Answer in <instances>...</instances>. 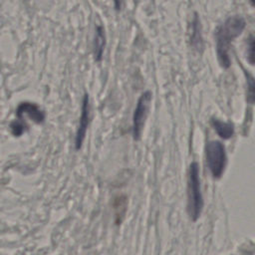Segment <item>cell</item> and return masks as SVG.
<instances>
[{
	"label": "cell",
	"mask_w": 255,
	"mask_h": 255,
	"mask_svg": "<svg viewBox=\"0 0 255 255\" xmlns=\"http://www.w3.org/2000/svg\"><path fill=\"white\" fill-rule=\"evenodd\" d=\"M245 28V20L241 16L229 17L220 25L215 33L217 58L220 66L224 69L230 67L229 49L233 39L237 38Z\"/></svg>",
	"instance_id": "obj_1"
},
{
	"label": "cell",
	"mask_w": 255,
	"mask_h": 255,
	"mask_svg": "<svg viewBox=\"0 0 255 255\" xmlns=\"http://www.w3.org/2000/svg\"><path fill=\"white\" fill-rule=\"evenodd\" d=\"M188 213L193 221L197 220L203 208V199L200 190L199 169L196 162H192L188 170Z\"/></svg>",
	"instance_id": "obj_2"
},
{
	"label": "cell",
	"mask_w": 255,
	"mask_h": 255,
	"mask_svg": "<svg viewBox=\"0 0 255 255\" xmlns=\"http://www.w3.org/2000/svg\"><path fill=\"white\" fill-rule=\"evenodd\" d=\"M205 153L206 161L212 175L219 178L227 163V155L224 145L217 140L209 141L205 146Z\"/></svg>",
	"instance_id": "obj_3"
},
{
	"label": "cell",
	"mask_w": 255,
	"mask_h": 255,
	"mask_svg": "<svg viewBox=\"0 0 255 255\" xmlns=\"http://www.w3.org/2000/svg\"><path fill=\"white\" fill-rule=\"evenodd\" d=\"M150 101H151L150 91L144 92L137 101V104L133 113V117H132V132L135 139H138L140 136L141 129L147 118Z\"/></svg>",
	"instance_id": "obj_4"
},
{
	"label": "cell",
	"mask_w": 255,
	"mask_h": 255,
	"mask_svg": "<svg viewBox=\"0 0 255 255\" xmlns=\"http://www.w3.org/2000/svg\"><path fill=\"white\" fill-rule=\"evenodd\" d=\"M89 122H90V103H89V96L86 94L83 98L80 123H79V128L77 129L76 139H75V144L77 149H79L83 144V141L86 136L87 128L89 126Z\"/></svg>",
	"instance_id": "obj_5"
},
{
	"label": "cell",
	"mask_w": 255,
	"mask_h": 255,
	"mask_svg": "<svg viewBox=\"0 0 255 255\" xmlns=\"http://www.w3.org/2000/svg\"><path fill=\"white\" fill-rule=\"evenodd\" d=\"M106 47V34L102 26H97L94 39V54L97 61H101Z\"/></svg>",
	"instance_id": "obj_6"
},
{
	"label": "cell",
	"mask_w": 255,
	"mask_h": 255,
	"mask_svg": "<svg viewBox=\"0 0 255 255\" xmlns=\"http://www.w3.org/2000/svg\"><path fill=\"white\" fill-rule=\"evenodd\" d=\"M212 126H213L216 133L224 139L230 138L234 133V125L230 122L225 123V122L213 119L212 120Z\"/></svg>",
	"instance_id": "obj_7"
},
{
	"label": "cell",
	"mask_w": 255,
	"mask_h": 255,
	"mask_svg": "<svg viewBox=\"0 0 255 255\" xmlns=\"http://www.w3.org/2000/svg\"><path fill=\"white\" fill-rule=\"evenodd\" d=\"M242 70L245 73V78H246V83H247L246 100L249 104L255 105V78L244 67H242Z\"/></svg>",
	"instance_id": "obj_8"
},
{
	"label": "cell",
	"mask_w": 255,
	"mask_h": 255,
	"mask_svg": "<svg viewBox=\"0 0 255 255\" xmlns=\"http://www.w3.org/2000/svg\"><path fill=\"white\" fill-rule=\"evenodd\" d=\"M191 44L195 47L201 46V26L197 15H195L191 26Z\"/></svg>",
	"instance_id": "obj_9"
},
{
	"label": "cell",
	"mask_w": 255,
	"mask_h": 255,
	"mask_svg": "<svg viewBox=\"0 0 255 255\" xmlns=\"http://www.w3.org/2000/svg\"><path fill=\"white\" fill-rule=\"evenodd\" d=\"M246 57L251 65H255V36H250L247 40Z\"/></svg>",
	"instance_id": "obj_10"
},
{
	"label": "cell",
	"mask_w": 255,
	"mask_h": 255,
	"mask_svg": "<svg viewBox=\"0 0 255 255\" xmlns=\"http://www.w3.org/2000/svg\"><path fill=\"white\" fill-rule=\"evenodd\" d=\"M114 2H115V8H116L117 10H120V9H121V6H122L123 0H114Z\"/></svg>",
	"instance_id": "obj_11"
},
{
	"label": "cell",
	"mask_w": 255,
	"mask_h": 255,
	"mask_svg": "<svg viewBox=\"0 0 255 255\" xmlns=\"http://www.w3.org/2000/svg\"><path fill=\"white\" fill-rule=\"evenodd\" d=\"M250 3L252 4V6H255V0H250Z\"/></svg>",
	"instance_id": "obj_12"
}]
</instances>
